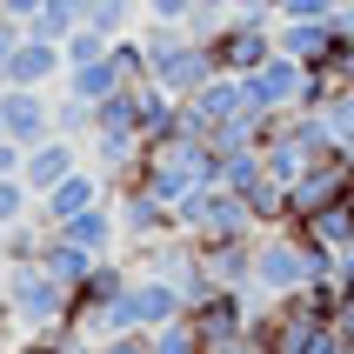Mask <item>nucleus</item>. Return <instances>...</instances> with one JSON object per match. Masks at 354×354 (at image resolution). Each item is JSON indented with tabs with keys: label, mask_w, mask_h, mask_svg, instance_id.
Wrapping results in <instances>:
<instances>
[{
	"label": "nucleus",
	"mask_w": 354,
	"mask_h": 354,
	"mask_svg": "<svg viewBox=\"0 0 354 354\" xmlns=\"http://www.w3.org/2000/svg\"><path fill=\"white\" fill-rule=\"evenodd\" d=\"M194 7H214V14H234V0H194Z\"/></svg>",
	"instance_id": "nucleus-36"
},
{
	"label": "nucleus",
	"mask_w": 354,
	"mask_h": 354,
	"mask_svg": "<svg viewBox=\"0 0 354 354\" xmlns=\"http://www.w3.org/2000/svg\"><path fill=\"white\" fill-rule=\"evenodd\" d=\"M254 248H261V234L201 241V274L214 281V288H241V295H254Z\"/></svg>",
	"instance_id": "nucleus-8"
},
{
	"label": "nucleus",
	"mask_w": 354,
	"mask_h": 354,
	"mask_svg": "<svg viewBox=\"0 0 354 354\" xmlns=\"http://www.w3.org/2000/svg\"><path fill=\"white\" fill-rule=\"evenodd\" d=\"M47 241H54V227L34 214V221H20V227H7L0 254H7V268H27V261H40V254H47Z\"/></svg>",
	"instance_id": "nucleus-19"
},
{
	"label": "nucleus",
	"mask_w": 354,
	"mask_h": 354,
	"mask_svg": "<svg viewBox=\"0 0 354 354\" xmlns=\"http://www.w3.org/2000/svg\"><path fill=\"white\" fill-rule=\"evenodd\" d=\"M120 87H127V80H120V67H114V54L107 60H94V67H74V74L60 80V94H80V100H107V94H120Z\"/></svg>",
	"instance_id": "nucleus-18"
},
{
	"label": "nucleus",
	"mask_w": 354,
	"mask_h": 354,
	"mask_svg": "<svg viewBox=\"0 0 354 354\" xmlns=\"http://www.w3.org/2000/svg\"><path fill=\"white\" fill-rule=\"evenodd\" d=\"M80 20H87V14H80V0H47V7L27 20V34H34V40H54V47H60V40L74 34Z\"/></svg>",
	"instance_id": "nucleus-20"
},
{
	"label": "nucleus",
	"mask_w": 354,
	"mask_h": 354,
	"mask_svg": "<svg viewBox=\"0 0 354 354\" xmlns=\"http://www.w3.org/2000/svg\"><path fill=\"white\" fill-rule=\"evenodd\" d=\"M107 47H114V40L100 34V27H87V20H80L74 34L60 40V54H67V74H74V67H94V60H107Z\"/></svg>",
	"instance_id": "nucleus-21"
},
{
	"label": "nucleus",
	"mask_w": 354,
	"mask_h": 354,
	"mask_svg": "<svg viewBox=\"0 0 354 354\" xmlns=\"http://www.w3.org/2000/svg\"><path fill=\"white\" fill-rule=\"evenodd\" d=\"M7 354H67V335H20Z\"/></svg>",
	"instance_id": "nucleus-30"
},
{
	"label": "nucleus",
	"mask_w": 354,
	"mask_h": 354,
	"mask_svg": "<svg viewBox=\"0 0 354 354\" xmlns=\"http://www.w3.org/2000/svg\"><path fill=\"white\" fill-rule=\"evenodd\" d=\"M0 140H7V127H0Z\"/></svg>",
	"instance_id": "nucleus-37"
},
{
	"label": "nucleus",
	"mask_w": 354,
	"mask_h": 354,
	"mask_svg": "<svg viewBox=\"0 0 354 354\" xmlns=\"http://www.w3.org/2000/svg\"><path fill=\"white\" fill-rule=\"evenodd\" d=\"M14 341H20V321H14V301L0 295V354L14 348Z\"/></svg>",
	"instance_id": "nucleus-33"
},
{
	"label": "nucleus",
	"mask_w": 354,
	"mask_h": 354,
	"mask_svg": "<svg viewBox=\"0 0 354 354\" xmlns=\"http://www.w3.org/2000/svg\"><path fill=\"white\" fill-rule=\"evenodd\" d=\"M194 0H147V20H167V27H187Z\"/></svg>",
	"instance_id": "nucleus-28"
},
{
	"label": "nucleus",
	"mask_w": 354,
	"mask_h": 354,
	"mask_svg": "<svg viewBox=\"0 0 354 354\" xmlns=\"http://www.w3.org/2000/svg\"><path fill=\"white\" fill-rule=\"evenodd\" d=\"M127 281H134V261H120V254L94 261V268H87V281L74 288V321H80V315H107V308L127 295ZM74 321H67V328H74Z\"/></svg>",
	"instance_id": "nucleus-12"
},
{
	"label": "nucleus",
	"mask_w": 354,
	"mask_h": 354,
	"mask_svg": "<svg viewBox=\"0 0 354 354\" xmlns=\"http://www.w3.org/2000/svg\"><path fill=\"white\" fill-rule=\"evenodd\" d=\"M20 221H34V187L14 174V180H0V234L20 227Z\"/></svg>",
	"instance_id": "nucleus-24"
},
{
	"label": "nucleus",
	"mask_w": 354,
	"mask_h": 354,
	"mask_svg": "<svg viewBox=\"0 0 354 354\" xmlns=\"http://www.w3.org/2000/svg\"><path fill=\"white\" fill-rule=\"evenodd\" d=\"M40 7H47V0H0V14H14V20H20V27H27V20H34V14H40Z\"/></svg>",
	"instance_id": "nucleus-35"
},
{
	"label": "nucleus",
	"mask_w": 354,
	"mask_h": 354,
	"mask_svg": "<svg viewBox=\"0 0 354 354\" xmlns=\"http://www.w3.org/2000/svg\"><path fill=\"white\" fill-rule=\"evenodd\" d=\"M20 167H27V147H14V140H0V180H14Z\"/></svg>",
	"instance_id": "nucleus-32"
},
{
	"label": "nucleus",
	"mask_w": 354,
	"mask_h": 354,
	"mask_svg": "<svg viewBox=\"0 0 354 354\" xmlns=\"http://www.w3.org/2000/svg\"><path fill=\"white\" fill-rule=\"evenodd\" d=\"M274 47L301 67H328L335 54V20H274Z\"/></svg>",
	"instance_id": "nucleus-14"
},
{
	"label": "nucleus",
	"mask_w": 354,
	"mask_h": 354,
	"mask_svg": "<svg viewBox=\"0 0 354 354\" xmlns=\"http://www.w3.org/2000/svg\"><path fill=\"white\" fill-rule=\"evenodd\" d=\"M114 214H120V241H167L180 234V221L167 201L140 194V187H114Z\"/></svg>",
	"instance_id": "nucleus-9"
},
{
	"label": "nucleus",
	"mask_w": 354,
	"mask_h": 354,
	"mask_svg": "<svg viewBox=\"0 0 354 354\" xmlns=\"http://www.w3.org/2000/svg\"><path fill=\"white\" fill-rule=\"evenodd\" d=\"M328 274H335V254L315 248L308 234H295V227H268L261 234V248H254V295L261 301H288Z\"/></svg>",
	"instance_id": "nucleus-1"
},
{
	"label": "nucleus",
	"mask_w": 354,
	"mask_h": 354,
	"mask_svg": "<svg viewBox=\"0 0 354 354\" xmlns=\"http://www.w3.org/2000/svg\"><path fill=\"white\" fill-rule=\"evenodd\" d=\"M54 134H67V140H94V100L60 94V100H54Z\"/></svg>",
	"instance_id": "nucleus-22"
},
{
	"label": "nucleus",
	"mask_w": 354,
	"mask_h": 354,
	"mask_svg": "<svg viewBox=\"0 0 354 354\" xmlns=\"http://www.w3.org/2000/svg\"><path fill=\"white\" fill-rule=\"evenodd\" d=\"M100 201H114V180H107V174L94 167V160H87V167H74V174L60 180L54 194H40V201H34V214L47 221V227H67V221L94 214Z\"/></svg>",
	"instance_id": "nucleus-5"
},
{
	"label": "nucleus",
	"mask_w": 354,
	"mask_h": 354,
	"mask_svg": "<svg viewBox=\"0 0 354 354\" xmlns=\"http://www.w3.org/2000/svg\"><path fill=\"white\" fill-rule=\"evenodd\" d=\"M248 80V94H254V107H268V114H295V107H308V67L288 54H274L268 67H254Z\"/></svg>",
	"instance_id": "nucleus-7"
},
{
	"label": "nucleus",
	"mask_w": 354,
	"mask_h": 354,
	"mask_svg": "<svg viewBox=\"0 0 354 354\" xmlns=\"http://www.w3.org/2000/svg\"><path fill=\"white\" fill-rule=\"evenodd\" d=\"M74 167H87V154H80V140H67V134H47L40 147H27V167H20V180L34 187V201L40 194H54L60 180L74 174Z\"/></svg>",
	"instance_id": "nucleus-10"
},
{
	"label": "nucleus",
	"mask_w": 354,
	"mask_h": 354,
	"mask_svg": "<svg viewBox=\"0 0 354 354\" xmlns=\"http://www.w3.org/2000/svg\"><path fill=\"white\" fill-rule=\"evenodd\" d=\"M261 167H268V174L281 180V187H295V180L308 174V167H315V154H308V147H301V140L288 134V127H281V140H268V147H261Z\"/></svg>",
	"instance_id": "nucleus-17"
},
{
	"label": "nucleus",
	"mask_w": 354,
	"mask_h": 354,
	"mask_svg": "<svg viewBox=\"0 0 354 354\" xmlns=\"http://www.w3.org/2000/svg\"><path fill=\"white\" fill-rule=\"evenodd\" d=\"M321 114H328V127H335V140H341V147L354 154V87H341V94L328 100Z\"/></svg>",
	"instance_id": "nucleus-25"
},
{
	"label": "nucleus",
	"mask_w": 354,
	"mask_h": 354,
	"mask_svg": "<svg viewBox=\"0 0 354 354\" xmlns=\"http://www.w3.org/2000/svg\"><path fill=\"white\" fill-rule=\"evenodd\" d=\"M154 354H207V348H201V335L187 328V315H180V321H167L154 335Z\"/></svg>",
	"instance_id": "nucleus-26"
},
{
	"label": "nucleus",
	"mask_w": 354,
	"mask_h": 354,
	"mask_svg": "<svg viewBox=\"0 0 354 354\" xmlns=\"http://www.w3.org/2000/svg\"><path fill=\"white\" fill-rule=\"evenodd\" d=\"M234 14H254V20H281V0H234Z\"/></svg>",
	"instance_id": "nucleus-34"
},
{
	"label": "nucleus",
	"mask_w": 354,
	"mask_h": 354,
	"mask_svg": "<svg viewBox=\"0 0 354 354\" xmlns=\"http://www.w3.org/2000/svg\"><path fill=\"white\" fill-rule=\"evenodd\" d=\"M207 54H214V74H254V67H268V60L281 54V47H274V20L227 14L221 34L207 40Z\"/></svg>",
	"instance_id": "nucleus-4"
},
{
	"label": "nucleus",
	"mask_w": 354,
	"mask_h": 354,
	"mask_svg": "<svg viewBox=\"0 0 354 354\" xmlns=\"http://www.w3.org/2000/svg\"><path fill=\"white\" fill-rule=\"evenodd\" d=\"M0 127L14 147H40L54 134V100L47 87H0Z\"/></svg>",
	"instance_id": "nucleus-6"
},
{
	"label": "nucleus",
	"mask_w": 354,
	"mask_h": 354,
	"mask_svg": "<svg viewBox=\"0 0 354 354\" xmlns=\"http://www.w3.org/2000/svg\"><path fill=\"white\" fill-rule=\"evenodd\" d=\"M67 80V54H60L54 40H20L14 60H7V74H0V87H60Z\"/></svg>",
	"instance_id": "nucleus-11"
},
{
	"label": "nucleus",
	"mask_w": 354,
	"mask_h": 354,
	"mask_svg": "<svg viewBox=\"0 0 354 354\" xmlns=\"http://www.w3.org/2000/svg\"><path fill=\"white\" fill-rule=\"evenodd\" d=\"M67 248H80L87 261H107V254H120V214H114V201H100L94 214H80V221H67V227H54Z\"/></svg>",
	"instance_id": "nucleus-13"
},
{
	"label": "nucleus",
	"mask_w": 354,
	"mask_h": 354,
	"mask_svg": "<svg viewBox=\"0 0 354 354\" xmlns=\"http://www.w3.org/2000/svg\"><path fill=\"white\" fill-rule=\"evenodd\" d=\"M80 14H87V27H100L107 40H120V34H140V14H147V0H87Z\"/></svg>",
	"instance_id": "nucleus-16"
},
{
	"label": "nucleus",
	"mask_w": 354,
	"mask_h": 354,
	"mask_svg": "<svg viewBox=\"0 0 354 354\" xmlns=\"http://www.w3.org/2000/svg\"><path fill=\"white\" fill-rule=\"evenodd\" d=\"M295 234H308L315 248H354V194H341V201H328L321 214H308V221H295Z\"/></svg>",
	"instance_id": "nucleus-15"
},
{
	"label": "nucleus",
	"mask_w": 354,
	"mask_h": 354,
	"mask_svg": "<svg viewBox=\"0 0 354 354\" xmlns=\"http://www.w3.org/2000/svg\"><path fill=\"white\" fill-rule=\"evenodd\" d=\"M100 354H154V335H114L100 341Z\"/></svg>",
	"instance_id": "nucleus-31"
},
{
	"label": "nucleus",
	"mask_w": 354,
	"mask_h": 354,
	"mask_svg": "<svg viewBox=\"0 0 354 354\" xmlns=\"http://www.w3.org/2000/svg\"><path fill=\"white\" fill-rule=\"evenodd\" d=\"M0 295L14 301L20 335H67V321H74V288H67V281H54L40 261L7 268V288H0Z\"/></svg>",
	"instance_id": "nucleus-2"
},
{
	"label": "nucleus",
	"mask_w": 354,
	"mask_h": 354,
	"mask_svg": "<svg viewBox=\"0 0 354 354\" xmlns=\"http://www.w3.org/2000/svg\"><path fill=\"white\" fill-rule=\"evenodd\" d=\"M0 241H7V234H0ZM0 261H7V254H0Z\"/></svg>",
	"instance_id": "nucleus-38"
},
{
	"label": "nucleus",
	"mask_w": 354,
	"mask_h": 354,
	"mask_svg": "<svg viewBox=\"0 0 354 354\" xmlns=\"http://www.w3.org/2000/svg\"><path fill=\"white\" fill-rule=\"evenodd\" d=\"M40 268H47V274L54 281H67V288H80V281H87V268H94V261L80 254V248H67V241H47V254H40Z\"/></svg>",
	"instance_id": "nucleus-23"
},
{
	"label": "nucleus",
	"mask_w": 354,
	"mask_h": 354,
	"mask_svg": "<svg viewBox=\"0 0 354 354\" xmlns=\"http://www.w3.org/2000/svg\"><path fill=\"white\" fill-rule=\"evenodd\" d=\"M341 0H281V20H335Z\"/></svg>",
	"instance_id": "nucleus-27"
},
{
	"label": "nucleus",
	"mask_w": 354,
	"mask_h": 354,
	"mask_svg": "<svg viewBox=\"0 0 354 354\" xmlns=\"http://www.w3.org/2000/svg\"><path fill=\"white\" fill-rule=\"evenodd\" d=\"M174 221H180V234H194V241H227V234H261V221L254 207H248V194H234V187H194L187 201H174Z\"/></svg>",
	"instance_id": "nucleus-3"
},
{
	"label": "nucleus",
	"mask_w": 354,
	"mask_h": 354,
	"mask_svg": "<svg viewBox=\"0 0 354 354\" xmlns=\"http://www.w3.org/2000/svg\"><path fill=\"white\" fill-rule=\"evenodd\" d=\"M80 7H87V0H80Z\"/></svg>",
	"instance_id": "nucleus-39"
},
{
	"label": "nucleus",
	"mask_w": 354,
	"mask_h": 354,
	"mask_svg": "<svg viewBox=\"0 0 354 354\" xmlns=\"http://www.w3.org/2000/svg\"><path fill=\"white\" fill-rule=\"evenodd\" d=\"M328 328H335V341H341V348L354 354V288L341 295V308H335V321H328Z\"/></svg>",
	"instance_id": "nucleus-29"
}]
</instances>
